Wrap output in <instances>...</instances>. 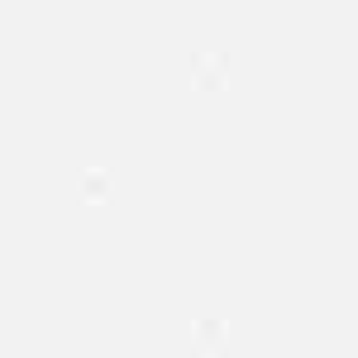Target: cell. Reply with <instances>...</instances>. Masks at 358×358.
Instances as JSON below:
<instances>
[{
    "label": "cell",
    "instance_id": "cell-1",
    "mask_svg": "<svg viewBox=\"0 0 358 358\" xmlns=\"http://www.w3.org/2000/svg\"><path fill=\"white\" fill-rule=\"evenodd\" d=\"M192 344H196V354H220L224 344H229L224 320L220 315H201V320H192Z\"/></svg>",
    "mask_w": 358,
    "mask_h": 358
}]
</instances>
